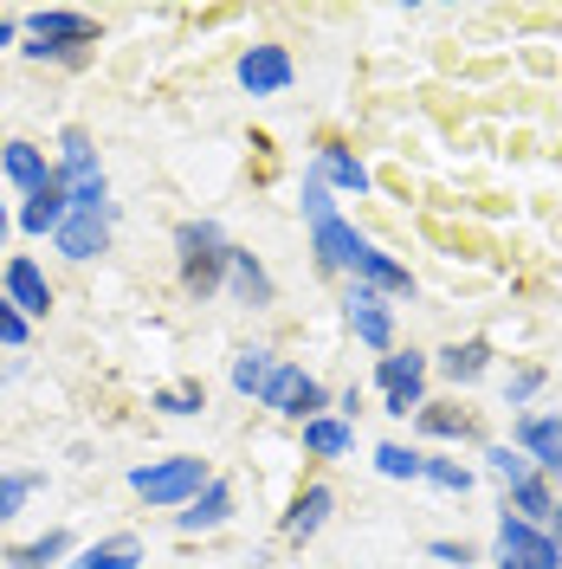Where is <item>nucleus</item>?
<instances>
[{"label":"nucleus","instance_id":"nucleus-1","mask_svg":"<svg viewBox=\"0 0 562 569\" xmlns=\"http://www.w3.org/2000/svg\"><path fill=\"white\" fill-rule=\"evenodd\" d=\"M175 247H181V284H188L194 298H208L213 284L227 279V266H233V247H227V233H220L213 220H181Z\"/></svg>","mask_w":562,"mask_h":569},{"label":"nucleus","instance_id":"nucleus-2","mask_svg":"<svg viewBox=\"0 0 562 569\" xmlns=\"http://www.w3.org/2000/svg\"><path fill=\"white\" fill-rule=\"evenodd\" d=\"M59 149H66L59 181H66V194H71V213H110V181H104V169H98L91 137H84V130H66Z\"/></svg>","mask_w":562,"mask_h":569},{"label":"nucleus","instance_id":"nucleus-3","mask_svg":"<svg viewBox=\"0 0 562 569\" xmlns=\"http://www.w3.org/2000/svg\"><path fill=\"white\" fill-rule=\"evenodd\" d=\"M130 486H137L149 505H194V498L208 492V466L201 460H155V466H137L130 472Z\"/></svg>","mask_w":562,"mask_h":569},{"label":"nucleus","instance_id":"nucleus-4","mask_svg":"<svg viewBox=\"0 0 562 569\" xmlns=\"http://www.w3.org/2000/svg\"><path fill=\"white\" fill-rule=\"evenodd\" d=\"M498 569H562V543L550 531H536L524 518H498Z\"/></svg>","mask_w":562,"mask_h":569},{"label":"nucleus","instance_id":"nucleus-5","mask_svg":"<svg viewBox=\"0 0 562 569\" xmlns=\"http://www.w3.org/2000/svg\"><path fill=\"white\" fill-rule=\"evenodd\" d=\"M27 33H33V59H71L78 46H91L98 39V27L84 20V13H66V7H39L33 20H27Z\"/></svg>","mask_w":562,"mask_h":569},{"label":"nucleus","instance_id":"nucleus-6","mask_svg":"<svg viewBox=\"0 0 562 569\" xmlns=\"http://www.w3.org/2000/svg\"><path fill=\"white\" fill-rule=\"evenodd\" d=\"M259 401H265L272 415H291V421H317L330 395H323V382H317V376H304V369L279 362V369H272V382L259 389Z\"/></svg>","mask_w":562,"mask_h":569},{"label":"nucleus","instance_id":"nucleus-7","mask_svg":"<svg viewBox=\"0 0 562 569\" xmlns=\"http://www.w3.org/2000/svg\"><path fill=\"white\" fill-rule=\"evenodd\" d=\"M375 382H382V395H388V415H421L426 408V356L421 350L382 356Z\"/></svg>","mask_w":562,"mask_h":569},{"label":"nucleus","instance_id":"nucleus-8","mask_svg":"<svg viewBox=\"0 0 562 569\" xmlns=\"http://www.w3.org/2000/svg\"><path fill=\"white\" fill-rule=\"evenodd\" d=\"M291 78H298V66L284 46H247L240 52V84L252 98H279V91H291Z\"/></svg>","mask_w":562,"mask_h":569},{"label":"nucleus","instance_id":"nucleus-9","mask_svg":"<svg viewBox=\"0 0 562 569\" xmlns=\"http://www.w3.org/2000/svg\"><path fill=\"white\" fill-rule=\"evenodd\" d=\"M350 330L369 350H388V343H394V311L382 305V291H369V284L350 291Z\"/></svg>","mask_w":562,"mask_h":569},{"label":"nucleus","instance_id":"nucleus-10","mask_svg":"<svg viewBox=\"0 0 562 569\" xmlns=\"http://www.w3.org/2000/svg\"><path fill=\"white\" fill-rule=\"evenodd\" d=\"M518 447H524L550 479H562V415H524V421H518Z\"/></svg>","mask_w":562,"mask_h":569},{"label":"nucleus","instance_id":"nucleus-11","mask_svg":"<svg viewBox=\"0 0 562 569\" xmlns=\"http://www.w3.org/2000/svg\"><path fill=\"white\" fill-rule=\"evenodd\" d=\"M311 240H317V252H323V266H343V272H355V259L369 252V240L355 233L350 220H337V213H330V220H317Z\"/></svg>","mask_w":562,"mask_h":569},{"label":"nucleus","instance_id":"nucleus-12","mask_svg":"<svg viewBox=\"0 0 562 569\" xmlns=\"http://www.w3.org/2000/svg\"><path fill=\"white\" fill-rule=\"evenodd\" d=\"M227 518H233V486H227V479H208V492L194 498V505H188V511H175V531H220V525H227Z\"/></svg>","mask_w":562,"mask_h":569},{"label":"nucleus","instance_id":"nucleus-13","mask_svg":"<svg viewBox=\"0 0 562 569\" xmlns=\"http://www.w3.org/2000/svg\"><path fill=\"white\" fill-rule=\"evenodd\" d=\"M7 305H20L27 318H46L52 311V284H46V272H39L33 259H13L7 266Z\"/></svg>","mask_w":562,"mask_h":569},{"label":"nucleus","instance_id":"nucleus-14","mask_svg":"<svg viewBox=\"0 0 562 569\" xmlns=\"http://www.w3.org/2000/svg\"><path fill=\"white\" fill-rule=\"evenodd\" d=\"M52 240H59V252H66V259H98V252H104V240H110V213H71Z\"/></svg>","mask_w":562,"mask_h":569},{"label":"nucleus","instance_id":"nucleus-15","mask_svg":"<svg viewBox=\"0 0 562 569\" xmlns=\"http://www.w3.org/2000/svg\"><path fill=\"white\" fill-rule=\"evenodd\" d=\"M66 220H71V194H66L59 176H52V188L27 194V208H20V227H27V233H59Z\"/></svg>","mask_w":562,"mask_h":569},{"label":"nucleus","instance_id":"nucleus-16","mask_svg":"<svg viewBox=\"0 0 562 569\" xmlns=\"http://www.w3.org/2000/svg\"><path fill=\"white\" fill-rule=\"evenodd\" d=\"M0 169H7L13 188H27V194L52 188V176H59V169H46V156H39L33 142H7V149H0Z\"/></svg>","mask_w":562,"mask_h":569},{"label":"nucleus","instance_id":"nucleus-17","mask_svg":"<svg viewBox=\"0 0 562 569\" xmlns=\"http://www.w3.org/2000/svg\"><path fill=\"white\" fill-rule=\"evenodd\" d=\"M330 511H337V492H330V486H311V492L291 505V518H284V537H291V543L317 537L323 525H330Z\"/></svg>","mask_w":562,"mask_h":569},{"label":"nucleus","instance_id":"nucleus-18","mask_svg":"<svg viewBox=\"0 0 562 569\" xmlns=\"http://www.w3.org/2000/svg\"><path fill=\"white\" fill-rule=\"evenodd\" d=\"M485 369H492V343H479V337H472V343H453V350H440V376H446V382H479V376H485Z\"/></svg>","mask_w":562,"mask_h":569},{"label":"nucleus","instance_id":"nucleus-19","mask_svg":"<svg viewBox=\"0 0 562 569\" xmlns=\"http://www.w3.org/2000/svg\"><path fill=\"white\" fill-rule=\"evenodd\" d=\"M355 279L369 284V291H414V279H408V266H394L382 247H369L362 259H355Z\"/></svg>","mask_w":562,"mask_h":569},{"label":"nucleus","instance_id":"nucleus-20","mask_svg":"<svg viewBox=\"0 0 562 569\" xmlns=\"http://www.w3.org/2000/svg\"><path fill=\"white\" fill-rule=\"evenodd\" d=\"M142 563V543L137 537H104V543H91L78 563H66V569H137Z\"/></svg>","mask_w":562,"mask_h":569},{"label":"nucleus","instance_id":"nucleus-21","mask_svg":"<svg viewBox=\"0 0 562 569\" xmlns=\"http://www.w3.org/2000/svg\"><path fill=\"white\" fill-rule=\"evenodd\" d=\"M350 421H337V415H317V421H304V447H311L317 460H337V453H350Z\"/></svg>","mask_w":562,"mask_h":569},{"label":"nucleus","instance_id":"nucleus-22","mask_svg":"<svg viewBox=\"0 0 562 569\" xmlns=\"http://www.w3.org/2000/svg\"><path fill=\"white\" fill-rule=\"evenodd\" d=\"M227 279H233V291H240L247 305H272V279H265V266H259L252 252L233 247V266H227Z\"/></svg>","mask_w":562,"mask_h":569},{"label":"nucleus","instance_id":"nucleus-23","mask_svg":"<svg viewBox=\"0 0 562 569\" xmlns=\"http://www.w3.org/2000/svg\"><path fill=\"white\" fill-rule=\"evenodd\" d=\"M317 176L337 181V188H350V194H362V188H369V169L355 162L350 149H317Z\"/></svg>","mask_w":562,"mask_h":569},{"label":"nucleus","instance_id":"nucleus-24","mask_svg":"<svg viewBox=\"0 0 562 569\" xmlns=\"http://www.w3.org/2000/svg\"><path fill=\"white\" fill-rule=\"evenodd\" d=\"M511 518H524V525H543V518H556V498L543 479H524V486H511Z\"/></svg>","mask_w":562,"mask_h":569},{"label":"nucleus","instance_id":"nucleus-25","mask_svg":"<svg viewBox=\"0 0 562 569\" xmlns=\"http://www.w3.org/2000/svg\"><path fill=\"white\" fill-rule=\"evenodd\" d=\"M66 550H71L66 531H46V537H33V543H20V550H7V563L13 569H46V563H59Z\"/></svg>","mask_w":562,"mask_h":569},{"label":"nucleus","instance_id":"nucleus-26","mask_svg":"<svg viewBox=\"0 0 562 569\" xmlns=\"http://www.w3.org/2000/svg\"><path fill=\"white\" fill-rule=\"evenodd\" d=\"M272 369H279V362H272V350H240V356H233V389L259 395L265 382H272Z\"/></svg>","mask_w":562,"mask_h":569},{"label":"nucleus","instance_id":"nucleus-27","mask_svg":"<svg viewBox=\"0 0 562 569\" xmlns=\"http://www.w3.org/2000/svg\"><path fill=\"white\" fill-rule=\"evenodd\" d=\"M375 472H382V479H421V472H426V460H421V453H408V447H394V440H388V447H375Z\"/></svg>","mask_w":562,"mask_h":569},{"label":"nucleus","instance_id":"nucleus-28","mask_svg":"<svg viewBox=\"0 0 562 569\" xmlns=\"http://www.w3.org/2000/svg\"><path fill=\"white\" fill-rule=\"evenodd\" d=\"M155 408L162 415H201L208 395H201V382H181V389H155Z\"/></svg>","mask_w":562,"mask_h":569},{"label":"nucleus","instance_id":"nucleus-29","mask_svg":"<svg viewBox=\"0 0 562 569\" xmlns=\"http://www.w3.org/2000/svg\"><path fill=\"white\" fill-rule=\"evenodd\" d=\"M33 486H39L33 472H0V525H7V518L33 498Z\"/></svg>","mask_w":562,"mask_h":569},{"label":"nucleus","instance_id":"nucleus-30","mask_svg":"<svg viewBox=\"0 0 562 569\" xmlns=\"http://www.w3.org/2000/svg\"><path fill=\"white\" fill-rule=\"evenodd\" d=\"M27 337H33V318H27L20 305H7V298H0V350H20Z\"/></svg>","mask_w":562,"mask_h":569},{"label":"nucleus","instance_id":"nucleus-31","mask_svg":"<svg viewBox=\"0 0 562 569\" xmlns=\"http://www.w3.org/2000/svg\"><path fill=\"white\" fill-rule=\"evenodd\" d=\"M421 479H433V486H440V492H472V472H465V466H453V460H426V472Z\"/></svg>","mask_w":562,"mask_h":569},{"label":"nucleus","instance_id":"nucleus-32","mask_svg":"<svg viewBox=\"0 0 562 569\" xmlns=\"http://www.w3.org/2000/svg\"><path fill=\"white\" fill-rule=\"evenodd\" d=\"M421 427L433 433V440H459L472 421H465V415H453V408H421Z\"/></svg>","mask_w":562,"mask_h":569},{"label":"nucleus","instance_id":"nucleus-33","mask_svg":"<svg viewBox=\"0 0 562 569\" xmlns=\"http://www.w3.org/2000/svg\"><path fill=\"white\" fill-rule=\"evenodd\" d=\"M485 460H492V472H498V479H511V486H524V479H536V472H530V460H524V453H511V447H492Z\"/></svg>","mask_w":562,"mask_h":569},{"label":"nucleus","instance_id":"nucleus-34","mask_svg":"<svg viewBox=\"0 0 562 569\" xmlns=\"http://www.w3.org/2000/svg\"><path fill=\"white\" fill-rule=\"evenodd\" d=\"M304 213H311V227L317 220H330V188H323V176L304 181Z\"/></svg>","mask_w":562,"mask_h":569},{"label":"nucleus","instance_id":"nucleus-35","mask_svg":"<svg viewBox=\"0 0 562 569\" xmlns=\"http://www.w3.org/2000/svg\"><path fill=\"white\" fill-rule=\"evenodd\" d=\"M536 389H543V369H518V376H511V408H524Z\"/></svg>","mask_w":562,"mask_h":569},{"label":"nucleus","instance_id":"nucleus-36","mask_svg":"<svg viewBox=\"0 0 562 569\" xmlns=\"http://www.w3.org/2000/svg\"><path fill=\"white\" fill-rule=\"evenodd\" d=\"M433 557H440V563H459V569L472 563V550H465V543H433Z\"/></svg>","mask_w":562,"mask_h":569},{"label":"nucleus","instance_id":"nucleus-37","mask_svg":"<svg viewBox=\"0 0 562 569\" xmlns=\"http://www.w3.org/2000/svg\"><path fill=\"white\" fill-rule=\"evenodd\" d=\"M0 46H13V20L7 13H0Z\"/></svg>","mask_w":562,"mask_h":569},{"label":"nucleus","instance_id":"nucleus-38","mask_svg":"<svg viewBox=\"0 0 562 569\" xmlns=\"http://www.w3.org/2000/svg\"><path fill=\"white\" fill-rule=\"evenodd\" d=\"M550 525H556V543H562V505H556V518H550Z\"/></svg>","mask_w":562,"mask_h":569},{"label":"nucleus","instance_id":"nucleus-39","mask_svg":"<svg viewBox=\"0 0 562 569\" xmlns=\"http://www.w3.org/2000/svg\"><path fill=\"white\" fill-rule=\"evenodd\" d=\"M0 233H7V208H0Z\"/></svg>","mask_w":562,"mask_h":569}]
</instances>
